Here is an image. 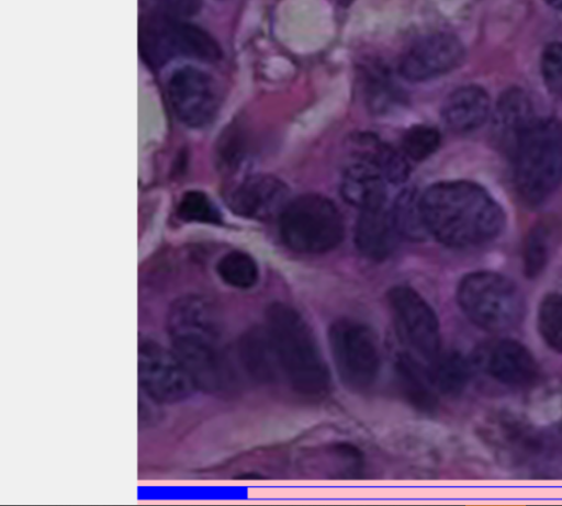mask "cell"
<instances>
[{
	"mask_svg": "<svg viewBox=\"0 0 562 506\" xmlns=\"http://www.w3.org/2000/svg\"><path fill=\"white\" fill-rule=\"evenodd\" d=\"M428 233L450 247H469L495 237L504 225L499 205L480 185L446 181L420 195Z\"/></svg>",
	"mask_w": 562,
	"mask_h": 506,
	"instance_id": "1",
	"label": "cell"
},
{
	"mask_svg": "<svg viewBox=\"0 0 562 506\" xmlns=\"http://www.w3.org/2000/svg\"><path fill=\"white\" fill-rule=\"evenodd\" d=\"M172 351L191 375L195 386L215 391L233 379L222 347L214 308L202 295L177 299L168 312Z\"/></svg>",
	"mask_w": 562,
	"mask_h": 506,
	"instance_id": "2",
	"label": "cell"
},
{
	"mask_svg": "<svg viewBox=\"0 0 562 506\" xmlns=\"http://www.w3.org/2000/svg\"><path fill=\"white\" fill-rule=\"evenodd\" d=\"M281 375L291 389L307 398H321L330 387V375L317 341L301 314L274 302L267 307L266 325Z\"/></svg>",
	"mask_w": 562,
	"mask_h": 506,
	"instance_id": "3",
	"label": "cell"
},
{
	"mask_svg": "<svg viewBox=\"0 0 562 506\" xmlns=\"http://www.w3.org/2000/svg\"><path fill=\"white\" fill-rule=\"evenodd\" d=\"M516 188L536 204L548 198L562 179V124L554 119H533L514 147Z\"/></svg>",
	"mask_w": 562,
	"mask_h": 506,
	"instance_id": "4",
	"label": "cell"
},
{
	"mask_svg": "<svg viewBox=\"0 0 562 506\" xmlns=\"http://www.w3.org/2000/svg\"><path fill=\"white\" fill-rule=\"evenodd\" d=\"M284 244L297 252L321 254L337 247L344 238V221L333 201L307 193L290 200L279 216Z\"/></svg>",
	"mask_w": 562,
	"mask_h": 506,
	"instance_id": "5",
	"label": "cell"
},
{
	"mask_svg": "<svg viewBox=\"0 0 562 506\" xmlns=\"http://www.w3.org/2000/svg\"><path fill=\"white\" fill-rule=\"evenodd\" d=\"M457 301L474 325L493 333L514 328L524 311L518 288L506 277L488 271L465 276L458 285Z\"/></svg>",
	"mask_w": 562,
	"mask_h": 506,
	"instance_id": "6",
	"label": "cell"
},
{
	"mask_svg": "<svg viewBox=\"0 0 562 506\" xmlns=\"http://www.w3.org/2000/svg\"><path fill=\"white\" fill-rule=\"evenodd\" d=\"M328 342L342 383L356 391L372 386L381 369L380 346L373 331L358 321L340 318L329 326Z\"/></svg>",
	"mask_w": 562,
	"mask_h": 506,
	"instance_id": "7",
	"label": "cell"
},
{
	"mask_svg": "<svg viewBox=\"0 0 562 506\" xmlns=\"http://www.w3.org/2000/svg\"><path fill=\"white\" fill-rule=\"evenodd\" d=\"M139 49L155 66L175 57L215 61L221 56L217 42L206 31L171 15L150 20L142 27Z\"/></svg>",
	"mask_w": 562,
	"mask_h": 506,
	"instance_id": "8",
	"label": "cell"
},
{
	"mask_svg": "<svg viewBox=\"0 0 562 506\" xmlns=\"http://www.w3.org/2000/svg\"><path fill=\"white\" fill-rule=\"evenodd\" d=\"M387 301L402 341L423 361L434 362L441 351L439 322L432 307L405 285L392 288Z\"/></svg>",
	"mask_w": 562,
	"mask_h": 506,
	"instance_id": "9",
	"label": "cell"
},
{
	"mask_svg": "<svg viewBox=\"0 0 562 506\" xmlns=\"http://www.w3.org/2000/svg\"><path fill=\"white\" fill-rule=\"evenodd\" d=\"M167 94L177 119L191 128L209 125L220 106L215 79L205 70L191 65L181 66L171 72Z\"/></svg>",
	"mask_w": 562,
	"mask_h": 506,
	"instance_id": "10",
	"label": "cell"
},
{
	"mask_svg": "<svg viewBox=\"0 0 562 506\" xmlns=\"http://www.w3.org/2000/svg\"><path fill=\"white\" fill-rule=\"evenodd\" d=\"M138 380L144 393L159 403L186 400L194 382L173 351L153 340H142L138 348Z\"/></svg>",
	"mask_w": 562,
	"mask_h": 506,
	"instance_id": "11",
	"label": "cell"
},
{
	"mask_svg": "<svg viewBox=\"0 0 562 506\" xmlns=\"http://www.w3.org/2000/svg\"><path fill=\"white\" fill-rule=\"evenodd\" d=\"M463 55V46L456 36L435 33L419 40L402 56L398 72L408 81H426L456 68Z\"/></svg>",
	"mask_w": 562,
	"mask_h": 506,
	"instance_id": "12",
	"label": "cell"
},
{
	"mask_svg": "<svg viewBox=\"0 0 562 506\" xmlns=\"http://www.w3.org/2000/svg\"><path fill=\"white\" fill-rule=\"evenodd\" d=\"M475 361L494 380L510 386L528 385L538 375V366L531 352L512 339L486 345L476 353Z\"/></svg>",
	"mask_w": 562,
	"mask_h": 506,
	"instance_id": "13",
	"label": "cell"
},
{
	"mask_svg": "<svg viewBox=\"0 0 562 506\" xmlns=\"http://www.w3.org/2000/svg\"><path fill=\"white\" fill-rule=\"evenodd\" d=\"M286 184L271 175H255L241 181L233 191L229 203L238 215L254 220L280 216L289 203Z\"/></svg>",
	"mask_w": 562,
	"mask_h": 506,
	"instance_id": "14",
	"label": "cell"
},
{
	"mask_svg": "<svg viewBox=\"0 0 562 506\" xmlns=\"http://www.w3.org/2000/svg\"><path fill=\"white\" fill-rule=\"evenodd\" d=\"M488 112L487 93L477 86H464L446 98L441 108V117L451 131L463 133L481 126L487 119Z\"/></svg>",
	"mask_w": 562,
	"mask_h": 506,
	"instance_id": "15",
	"label": "cell"
},
{
	"mask_svg": "<svg viewBox=\"0 0 562 506\" xmlns=\"http://www.w3.org/2000/svg\"><path fill=\"white\" fill-rule=\"evenodd\" d=\"M238 359L245 372L257 382L271 383L282 376L272 340L265 326L251 328L240 337Z\"/></svg>",
	"mask_w": 562,
	"mask_h": 506,
	"instance_id": "16",
	"label": "cell"
},
{
	"mask_svg": "<svg viewBox=\"0 0 562 506\" xmlns=\"http://www.w3.org/2000/svg\"><path fill=\"white\" fill-rule=\"evenodd\" d=\"M385 178L373 165L359 160L344 172L340 191L342 198L360 211L385 206Z\"/></svg>",
	"mask_w": 562,
	"mask_h": 506,
	"instance_id": "17",
	"label": "cell"
},
{
	"mask_svg": "<svg viewBox=\"0 0 562 506\" xmlns=\"http://www.w3.org/2000/svg\"><path fill=\"white\" fill-rule=\"evenodd\" d=\"M395 234L391 214L385 206L360 211L355 244L364 257L372 260L386 258L393 249Z\"/></svg>",
	"mask_w": 562,
	"mask_h": 506,
	"instance_id": "18",
	"label": "cell"
},
{
	"mask_svg": "<svg viewBox=\"0 0 562 506\" xmlns=\"http://www.w3.org/2000/svg\"><path fill=\"white\" fill-rule=\"evenodd\" d=\"M395 372L407 398L416 407L428 411L436 405V389L428 369L411 353H400L395 360Z\"/></svg>",
	"mask_w": 562,
	"mask_h": 506,
	"instance_id": "19",
	"label": "cell"
},
{
	"mask_svg": "<svg viewBox=\"0 0 562 506\" xmlns=\"http://www.w3.org/2000/svg\"><path fill=\"white\" fill-rule=\"evenodd\" d=\"M355 142L359 147L360 160L378 168L385 180L392 183H402L408 178V164L396 149L371 134H361L355 138Z\"/></svg>",
	"mask_w": 562,
	"mask_h": 506,
	"instance_id": "20",
	"label": "cell"
},
{
	"mask_svg": "<svg viewBox=\"0 0 562 506\" xmlns=\"http://www.w3.org/2000/svg\"><path fill=\"white\" fill-rule=\"evenodd\" d=\"M532 120L531 104L525 93L517 89L509 90L501 98L494 114L497 134L513 147Z\"/></svg>",
	"mask_w": 562,
	"mask_h": 506,
	"instance_id": "21",
	"label": "cell"
},
{
	"mask_svg": "<svg viewBox=\"0 0 562 506\" xmlns=\"http://www.w3.org/2000/svg\"><path fill=\"white\" fill-rule=\"evenodd\" d=\"M390 214L394 229L400 236L418 241L429 234L422 212L420 195L416 190H403L396 196Z\"/></svg>",
	"mask_w": 562,
	"mask_h": 506,
	"instance_id": "22",
	"label": "cell"
},
{
	"mask_svg": "<svg viewBox=\"0 0 562 506\" xmlns=\"http://www.w3.org/2000/svg\"><path fill=\"white\" fill-rule=\"evenodd\" d=\"M469 362L458 352L441 353L428 369L436 391L456 394L467 384L470 376Z\"/></svg>",
	"mask_w": 562,
	"mask_h": 506,
	"instance_id": "23",
	"label": "cell"
},
{
	"mask_svg": "<svg viewBox=\"0 0 562 506\" xmlns=\"http://www.w3.org/2000/svg\"><path fill=\"white\" fill-rule=\"evenodd\" d=\"M216 272L225 284L240 290L252 288L259 278L255 259L240 250H232L222 256L216 263Z\"/></svg>",
	"mask_w": 562,
	"mask_h": 506,
	"instance_id": "24",
	"label": "cell"
},
{
	"mask_svg": "<svg viewBox=\"0 0 562 506\" xmlns=\"http://www.w3.org/2000/svg\"><path fill=\"white\" fill-rule=\"evenodd\" d=\"M537 325L543 341L562 353V294L547 295L538 311Z\"/></svg>",
	"mask_w": 562,
	"mask_h": 506,
	"instance_id": "25",
	"label": "cell"
},
{
	"mask_svg": "<svg viewBox=\"0 0 562 506\" xmlns=\"http://www.w3.org/2000/svg\"><path fill=\"white\" fill-rule=\"evenodd\" d=\"M178 215L186 222L218 224L221 213L211 198L200 190L184 192L178 204Z\"/></svg>",
	"mask_w": 562,
	"mask_h": 506,
	"instance_id": "26",
	"label": "cell"
},
{
	"mask_svg": "<svg viewBox=\"0 0 562 506\" xmlns=\"http://www.w3.org/2000/svg\"><path fill=\"white\" fill-rule=\"evenodd\" d=\"M440 145L439 132L427 125H415L402 139V149L408 158L420 161L432 155Z\"/></svg>",
	"mask_w": 562,
	"mask_h": 506,
	"instance_id": "27",
	"label": "cell"
},
{
	"mask_svg": "<svg viewBox=\"0 0 562 506\" xmlns=\"http://www.w3.org/2000/svg\"><path fill=\"white\" fill-rule=\"evenodd\" d=\"M368 97L372 109L382 112L396 102L398 94L387 75L375 68L369 76Z\"/></svg>",
	"mask_w": 562,
	"mask_h": 506,
	"instance_id": "28",
	"label": "cell"
},
{
	"mask_svg": "<svg viewBox=\"0 0 562 506\" xmlns=\"http://www.w3.org/2000/svg\"><path fill=\"white\" fill-rule=\"evenodd\" d=\"M541 70L549 90L562 99V43H552L544 48Z\"/></svg>",
	"mask_w": 562,
	"mask_h": 506,
	"instance_id": "29",
	"label": "cell"
},
{
	"mask_svg": "<svg viewBox=\"0 0 562 506\" xmlns=\"http://www.w3.org/2000/svg\"><path fill=\"white\" fill-rule=\"evenodd\" d=\"M547 257V233L543 228H535L529 236L526 255L525 268L528 276H536L542 269Z\"/></svg>",
	"mask_w": 562,
	"mask_h": 506,
	"instance_id": "30",
	"label": "cell"
},
{
	"mask_svg": "<svg viewBox=\"0 0 562 506\" xmlns=\"http://www.w3.org/2000/svg\"><path fill=\"white\" fill-rule=\"evenodd\" d=\"M169 15L186 18L194 15L201 9L202 0H154Z\"/></svg>",
	"mask_w": 562,
	"mask_h": 506,
	"instance_id": "31",
	"label": "cell"
},
{
	"mask_svg": "<svg viewBox=\"0 0 562 506\" xmlns=\"http://www.w3.org/2000/svg\"><path fill=\"white\" fill-rule=\"evenodd\" d=\"M551 7L562 10V0H546Z\"/></svg>",
	"mask_w": 562,
	"mask_h": 506,
	"instance_id": "32",
	"label": "cell"
},
{
	"mask_svg": "<svg viewBox=\"0 0 562 506\" xmlns=\"http://www.w3.org/2000/svg\"><path fill=\"white\" fill-rule=\"evenodd\" d=\"M340 4L342 5H348L349 3H351L353 0H337Z\"/></svg>",
	"mask_w": 562,
	"mask_h": 506,
	"instance_id": "33",
	"label": "cell"
}]
</instances>
